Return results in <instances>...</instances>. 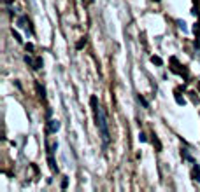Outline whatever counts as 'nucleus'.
<instances>
[{
	"mask_svg": "<svg viewBox=\"0 0 200 192\" xmlns=\"http://www.w3.org/2000/svg\"><path fill=\"white\" fill-rule=\"evenodd\" d=\"M90 103H91V108H93V114H95V122H97V128H99V131H100V136H102L104 143L107 145L109 143V128H107L105 114H104V110L99 107L97 96H91L90 98Z\"/></svg>",
	"mask_w": 200,
	"mask_h": 192,
	"instance_id": "obj_1",
	"label": "nucleus"
},
{
	"mask_svg": "<svg viewBox=\"0 0 200 192\" xmlns=\"http://www.w3.org/2000/svg\"><path fill=\"white\" fill-rule=\"evenodd\" d=\"M151 63H155V65H163V61H161V58L160 56H151Z\"/></svg>",
	"mask_w": 200,
	"mask_h": 192,
	"instance_id": "obj_6",
	"label": "nucleus"
},
{
	"mask_svg": "<svg viewBox=\"0 0 200 192\" xmlns=\"http://www.w3.org/2000/svg\"><path fill=\"white\" fill-rule=\"evenodd\" d=\"M37 91H39V96L42 98V100H46V91H44V87L40 86V84H37Z\"/></svg>",
	"mask_w": 200,
	"mask_h": 192,
	"instance_id": "obj_7",
	"label": "nucleus"
},
{
	"mask_svg": "<svg viewBox=\"0 0 200 192\" xmlns=\"http://www.w3.org/2000/svg\"><path fill=\"white\" fill-rule=\"evenodd\" d=\"M139 140H140V141H147V138H146V136H144V134H142V133H140Z\"/></svg>",
	"mask_w": 200,
	"mask_h": 192,
	"instance_id": "obj_16",
	"label": "nucleus"
},
{
	"mask_svg": "<svg viewBox=\"0 0 200 192\" xmlns=\"http://www.w3.org/2000/svg\"><path fill=\"white\" fill-rule=\"evenodd\" d=\"M182 157H184V159H188V161H191V162H193V157H191V155H190V154L186 152V150H182Z\"/></svg>",
	"mask_w": 200,
	"mask_h": 192,
	"instance_id": "obj_11",
	"label": "nucleus"
},
{
	"mask_svg": "<svg viewBox=\"0 0 200 192\" xmlns=\"http://www.w3.org/2000/svg\"><path fill=\"white\" fill-rule=\"evenodd\" d=\"M199 91H200V80H199Z\"/></svg>",
	"mask_w": 200,
	"mask_h": 192,
	"instance_id": "obj_18",
	"label": "nucleus"
},
{
	"mask_svg": "<svg viewBox=\"0 0 200 192\" xmlns=\"http://www.w3.org/2000/svg\"><path fill=\"white\" fill-rule=\"evenodd\" d=\"M47 162H49V168L53 170V171H58V168H56V162H55V159H53V155L49 154V157H47Z\"/></svg>",
	"mask_w": 200,
	"mask_h": 192,
	"instance_id": "obj_4",
	"label": "nucleus"
},
{
	"mask_svg": "<svg viewBox=\"0 0 200 192\" xmlns=\"http://www.w3.org/2000/svg\"><path fill=\"white\" fill-rule=\"evenodd\" d=\"M40 66H42V59H40V58H37V59H35V70H39Z\"/></svg>",
	"mask_w": 200,
	"mask_h": 192,
	"instance_id": "obj_12",
	"label": "nucleus"
},
{
	"mask_svg": "<svg viewBox=\"0 0 200 192\" xmlns=\"http://www.w3.org/2000/svg\"><path fill=\"white\" fill-rule=\"evenodd\" d=\"M179 28L182 30V32H188V28H186V25H184L182 21H179Z\"/></svg>",
	"mask_w": 200,
	"mask_h": 192,
	"instance_id": "obj_13",
	"label": "nucleus"
},
{
	"mask_svg": "<svg viewBox=\"0 0 200 192\" xmlns=\"http://www.w3.org/2000/svg\"><path fill=\"white\" fill-rule=\"evenodd\" d=\"M26 51H34V45L32 44H26Z\"/></svg>",
	"mask_w": 200,
	"mask_h": 192,
	"instance_id": "obj_17",
	"label": "nucleus"
},
{
	"mask_svg": "<svg viewBox=\"0 0 200 192\" xmlns=\"http://www.w3.org/2000/svg\"><path fill=\"white\" fill-rule=\"evenodd\" d=\"M25 61H26L28 65H32V68H35V61H34L30 56H25Z\"/></svg>",
	"mask_w": 200,
	"mask_h": 192,
	"instance_id": "obj_10",
	"label": "nucleus"
},
{
	"mask_svg": "<svg viewBox=\"0 0 200 192\" xmlns=\"http://www.w3.org/2000/svg\"><path fill=\"white\" fill-rule=\"evenodd\" d=\"M176 101H177V105H184V103H186V100H184L181 95H176Z\"/></svg>",
	"mask_w": 200,
	"mask_h": 192,
	"instance_id": "obj_9",
	"label": "nucleus"
},
{
	"mask_svg": "<svg viewBox=\"0 0 200 192\" xmlns=\"http://www.w3.org/2000/svg\"><path fill=\"white\" fill-rule=\"evenodd\" d=\"M84 45H86V38H81L79 42H77V44H76V49H82V47H84Z\"/></svg>",
	"mask_w": 200,
	"mask_h": 192,
	"instance_id": "obj_8",
	"label": "nucleus"
},
{
	"mask_svg": "<svg viewBox=\"0 0 200 192\" xmlns=\"http://www.w3.org/2000/svg\"><path fill=\"white\" fill-rule=\"evenodd\" d=\"M191 176H193V180H197V182H200V168L195 164L193 166V170H191Z\"/></svg>",
	"mask_w": 200,
	"mask_h": 192,
	"instance_id": "obj_3",
	"label": "nucleus"
},
{
	"mask_svg": "<svg viewBox=\"0 0 200 192\" xmlns=\"http://www.w3.org/2000/svg\"><path fill=\"white\" fill-rule=\"evenodd\" d=\"M139 101H140V103H142V105H144V107H147V101H146V100H144L142 96H139Z\"/></svg>",
	"mask_w": 200,
	"mask_h": 192,
	"instance_id": "obj_15",
	"label": "nucleus"
},
{
	"mask_svg": "<svg viewBox=\"0 0 200 192\" xmlns=\"http://www.w3.org/2000/svg\"><path fill=\"white\" fill-rule=\"evenodd\" d=\"M153 145H156V150H161V141L158 140V136L153 133Z\"/></svg>",
	"mask_w": 200,
	"mask_h": 192,
	"instance_id": "obj_5",
	"label": "nucleus"
},
{
	"mask_svg": "<svg viewBox=\"0 0 200 192\" xmlns=\"http://www.w3.org/2000/svg\"><path fill=\"white\" fill-rule=\"evenodd\" d=\"M58 129H60V122H58V121H51V122H49V131H51V133H56Z\"/></svg>",
	"mask_w": 200,
	"mask_h": 192,
	"instance_id": "obj_2",
	"label": "nucleus"
},
{
	"mask_svg": "<svg viewBox=\"0 0 200 192\" xmlns=\"http://www.w3.org/2000/svg\"><path fill=\"white\" fill-rule=\"evenodd\" d=\"M67 185H69V180H67V178H63V182H61V189H67Z\"/></svg>",
	"mask_w": 200,
	"mask_h": 192,
	"instance_id": "obj_14",
	"label": "nucleus"
}]
</instances>
